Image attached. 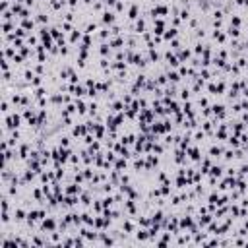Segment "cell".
I'll return each mask as SVG.
<instances>
[{"mask_svg": "<svg viewBox=\"0 0 248 248\" xmlns=\"http://www.w3.org/2000/svg\"><path fill=\"white\" fill-rule=\"evenodd\" d=\"M68 4H70V6L74 8V6H78V0H68Z\"/></svg>", "mask_w": 248, "mask_h": 248, "instance_id": "cell-23", "label": "cell"}, {"mask_svg": "<svg viewBox=\"0 0 248 248\" xmlns=\"http://www.w3.org/2000/svg\"><path fill=\"white\" fill-rule=\"evenodd\" d=\"M178 225H180V229H192V227L196 225V223H194V217H192V215L186 213L184 217L178 219Z\"/></svg>", "mask_w": 248, "mask_h": 248, "instance_id": "cell-1", "label": "cell"}, {"mask_svg": "<svg viewBox=\"0 0 248 248\" xmlns=\"http://www.w3.org/2000/svg\"><path fill=\"white\" fill-rule=\"evenodd\" d=\"M231 25H233V27H239V25H240V18H239V16H233V19H231Z\"/></svg>", "mask_w": 248, "mask_h": 248, "instance_id": "cell-19", "label": "cell"}, {"mask_svg": "<svg viewBox=\"0 0 248 248\" xmlns=\"http://www.w3.org/2000/svg\"><path fill=\"white\" fill-rule=\"evenodd\" d=\"M211 176H215V178H219V176H221V167H219V165L211 167Z\"/></svg>", "mask_w": 248, "mask_h": 248, "instance_id": "cell-16", "label": "cell"}, {"mask_svg": "<svg viewBox=\"0 0 248 248\" xmlns=\"http://www.w3.org/2000/svg\"><path fill=\"white\" fill-rule=\"evenodd\" d=\"M60 147H68L70 145V138H66V136H60Z\"/></svg>", "mask_w": 248, "mask_h": 248, "instance_id": "cell-17", "label": "cell"}, {"mask_svg": "<svg viewBox=\"0 0 248 248\" xmlns=\"http://www.w3.org/2000/svg\"><path fill=\"white\" fill-rule=\"evenodd\" d=\"M41 229H43V231H49V233L56 231V221H54V217H45L43 223H41Z\"/></svg>", "mask_w": 248, "mask_h": 248, "instance_id": "cell-2", "label": "cell"}, {"mask_svg": "<svg viewBox=\"0 0 248 248\" xmlns=\"http://www.w3.org/2000/svg\"><path fill=\"white\" fill-rule=\"evenodd\" d=\"M167 12H169L167 6H155L153 10H151V16H153V18H155V16H165Z\"/></svg>", "mask_w": 248, "mask_h": 248, "instance_id": "cell-7", "label": "cell"}, {"mask_svg": "<svg viewBox=\"0 0 248 248\" xmlns=\"http://www.w3.org/2000/svg\"><path fill=\"white\" fill-rule=\"evenodd\" d=\"M147 236H149V229H141V231H138L136 239H138V240H145Z\"/></svg>", "mask_w": 248, "mask_h": 248, "instance_id": "cell-11", "label": "cell"}, {"mask_svg": "<svg viewBox=\"0 0 248 248\" xmlns=\"http://www.w3.org/2000/svg\"><path fill=\"white\" fill-rule=\"evenodd\" d=\"M180 99H182V101H188V99H190V91H188V89H182Z\"/></svg>", "mask_w": 248, "mask_h": 248, "instance_id": "cell-21", "label": "cell"}, {"mask_svg": "<svg viewBox=\"0 0 248 248\" xmlns=\"http://www.w3.org/2000/svg\"><path fill=\"white\" fill-rule=\"evenodd\" d=\"M188 18H190V12H188V10H182V12H180V19H184V22H186Z\"/></svg>", "mask_w": 248, "mask_h": 248, "instance_id": "cell-22", "label": "cell"}, {"mask_svg": "<svg viewBox=\"0 0 248 248\" xmlns=\"http://www.w3.org/2000/svg\"><path fill=\"white\" fill-rule=\"evenodd\" d=\"M80 202H82L83 205H89V204H91V194H89V192H83L82 198H80Z\"/></svg>", "mask_w": 248, "mask_h": 248, "instance_id": "cell-12", "label": "cell"}, {"mask_svg": "<svg viewBox=\"0 0 248 248\" xmlns=\"http://www.w3.org/2000/svg\"><path fill=\"white\" fill-rule=\"evenodd\" d=\"M101 22L105 25H113L114 23V12L113 10H105V12L101 14Z\"/></svg>", "mask_w": 248, "mask_h": 248, "instance_id": "cell-3", "label": "cell"}, {"mask_svg": "<svg viewBox=\"0 0 248 248\" xmlns=\"http://www.w3.org/2000/svg\"><path fill=\"white\" fill-rule=\"evenodd\" d=\"M138 16H140V6H138V4H132V8H130V12H128V18L130 19H138Z\"/></svg>", "mask_w": 248, "mask_h": 248, "instance_id": "cell-6", "label": "cell"}, {"mask_svg": "<svg viewBox=\"0 0 248 248\" xmlns=\"http://www.w3.org/2000/svg\"><path fill=\"white\" fill-rule=\"evenodd\" d=\"M22 27H23V29H33V22H29V19H25V22L22 23Z\"/></svg>", "mask_w": 248, "mask_h": 248, "instance_id": "cell-20", "label": "cell"}, {"mask_svg": "<svg viewBox=\"0 0 248 248\" xmlns=\"http://www.w3.org/2000/svg\"><path fill=\"white\" fill-rule=\"evenodd\" d=\"M176 35H178V29L176 27H171V29H167L165 33H163V39H175Z\"/></svg>", "mask_w": 248, "mask_h": 248, "instance_id": "cell-8", "label": "cell"}, {"mask_svg": "<svg viewBox=\"0 0 248 248\" xmlns=\"http://www.w3.org/2000/svg\"><path fill=\"white\" fill-rule=\"evenodd\" d=\"M14 219H16V221H25V219H27V213H25V209L18 208V209L14 211Z\"/></svg>", "mask_w": 248, "mask_h": 248, "instance_id": "cell-5", "label": "cell"}, {"mask_svg": "<svg viewBox=\"0 0 248 248\" xmlns=\"http://www.w3.org/2000/svg\"><path fill=\"white\" fill-rule=\"evenodd\" d=\"M80 37H82V33L78 29H74V33H72V37H70V43L74 45V43H78V41H80Z\"/></svg>", "mask_w": 248, "mask_h": 248, "instance_id": "cell-14", "label": "cell"}, {"mask_svg": "<svg viewBox=\"0 0 248 248\" xmlns=\"http://www.w3.org/2000/svg\"><path fill=\"white\" fill-rule=\"evenodd\" d=\"M122 231H126V233H134V223L132 221H124V225H122Z\"/></svg>", "mask_w": 248, "mask_h": 248, "instance_id": "cell-13", "label": "cell"}, {"mask_svg": "<svg viewBox=\"0 0 248 248\" xmlns=\"http://www.w3.org/2000/svg\"><path fill=\"white\" fill-rule=\"evenodd\" d=\"M122 169H126V159H124V157H120V159L117 161V165H114V171L122 173Z\"/></svg>", "mask_w": 248, "mask_h": 248, "instance_id": "cell-10", "label": "cell"}, {"mask_svg": "<svg viewBox=\"0 0 248 248\" xmlns=\"http://www.w3.org/2000/svg\"><path fill=\"white\" fill-rule=\"evenodd\" d=\"M167 78H169L171 82H178V80H180V76H178L176 72H169V74H167Z\"/></svg>", "mask_w": 248, "mask_h": 248, "instance_id": "cell-18", "label": "cell"}, {"mask_svg": "<svg viewBox=\"0 0 248 248\" xmlns=\"http://www.w3.org/2000/svg\"><path fill=\"white\" fill-rule=\"evenodd\" d=\"M190 159H194V161H198V159H200V149H198V147L190 149Z\"/></svg>", "mask_w": 248, "mask_h": 248, "instance_id": "cell-15", "label": "cell"}, {"mask_svg": "<svg viewBox=\"0 0 248 248\" xmlns=\"http://www.w3.org/2000/svg\"><path fill=\"white\" fill-rule=\"evenodd\" d=\"M101 204H103V209H109L110 205L114 204V198H113V196H105V198L101 200Z\"/></svg>", "mask_w": 248, "mask_h": 248, "instance_id": "cell-9", "label": "cell"}, {"mask_svg": "<svg viewBox=\"0 0 248 248\" xmlns=\"http://www.w3.org/2000/svg\"><path fill=\"white\" fill-rule=\"evenodd\" d=\"M19 122H22L19 114H12V117H8V118H6V126H8V128H18Z\"/></svg>", "mask_w": 248, "mask_h": 248, "instance_id": "cell-4", "label": "cell"}]
</instances>
